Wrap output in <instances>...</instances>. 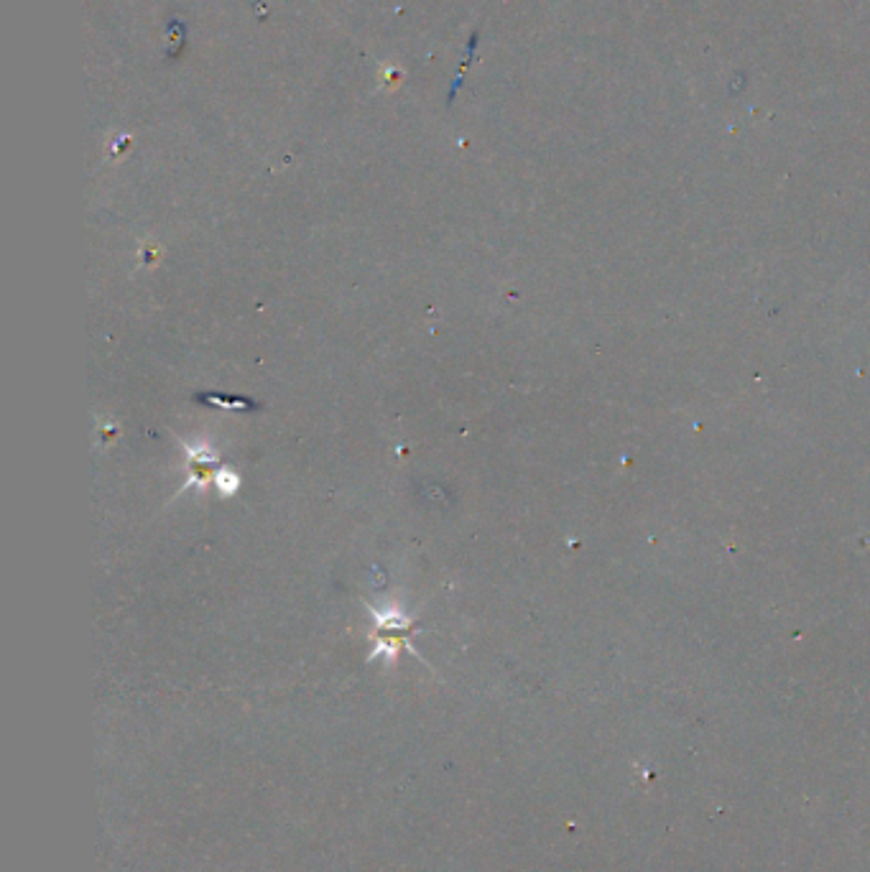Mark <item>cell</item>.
<instances>
[{
    "instance_id": "1",
    "label": "cell",
    "mask_w": 870,
    "mask_h": 872,
    "mask_svg": "<svg viewBox=\"0 0 870 872\" xmlns=\"http://www.w3.org/2000/svg\"><path fill=\"white\" fill-rule=\"evenodd\" d=\"M184 452H187L189 475H192L187 482H184V487L205 485V482L212 477V467H215V462H217V454L212 452L210 447H205V444H200L197 449L184 447Z\"/></svg>"
},
{
    "instance_id": "2",
    "label": "cell",
    "mask_w": 870,
    "mask_h": 872,
    "mask_svg": "<svg viewBox=\"0 0 870 872\" xmlns=\"http://www.w3.org/2000/svg\"><path fill=\"white\" fill-rule=\"evenodd\" d=\"M215 480H217V485H220V490L225 495H233L235 490H238V485H240L238 475H233V472H225V470H222L220 475L215 477Z\"/></svg>"
}]
</instances>
